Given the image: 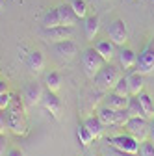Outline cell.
I'll use <instances>...</instances> for the list:
<instances>
[{
    "instance_id": "obj_1",
    "label": "cell",
    "mask_w": 154,
    "mask_h": 156,
    "mask_svg": "<svg viewBox=\"0 0 154 156\" xmlns=\"http://www.w3.org/2000/svg\"><path fill=\"white\" fill-rule=\"evenodd\" d=\"M93 80H95V86H97V89L108 93V91H113V87L117 86V82L121 80V73H119L117 67H113V65L106 63V65L97 73V76H95Z\"/></svg>"
},
{
    "instance_id": "obj_2",
    "label": "cell",
    "mask_w": 154,
    "mask_h": 156,
    "mask_svg": "<svg viewBox=\"0 0 154 156\" xmlns=\"http://www.w3.org/2000/svg\"><path fill=\"white\" fill-rule=\"evenodd\" d=\"M108 62L104 60V58L97 52V48H86L82 52V67H84V73L87 78H95L97 76V73L106 65Z\"/></svg>"
},
{
    "instance_id": "obj_3",
    "label": "cell",
    "mask_w": 154,
    "mask_h": 156,
    "mask_svg": "<svg viewBox=\"0 0 154 156\" xmlns=\"http://www.w3.org/2000/svg\"><path fill=\"white\" fill-rule=\"evenodd\" d=\"M106 143L111 149H117V151H123V152H130V154H138L139 152V141L134 138V136H130L128 132L111 136V138L106 140Z\"/></svg>"
},
{
    "instance_id": "obj_4",
    "label": "cell",
    "mask_w": 154,
    "mask_h": 156,
    "mask_svg": "<svg viewBox=\"0 0 154 156\" xmlns=\"http://www.w3.org/2000/svg\"><path fill=\"white\" fill-rule=\"evenodd\" d=\"M136 71L143 76L154 71V39H150L145 45V48L139 52L138 62H136Z\"/></svg>"
},
{
    "instance_id": "obj_5",
    "label": "cell",
    "mask_w": 154,
    "mask_h": 156,
    "mask_svg": "<svg viewBox=\"0 0 154 156\" xmlns=\"http://www.w3.org/2000/svg\"><path fill=\"white\" fill-rule=\"evenodd\" d=\"M124 128L139 143L149 140V121H147V117H130L128 123L124 125Z\"/></svg>"
},
{
    "instance_id": "obj_6",
    "label": "cell",
    "mask_w": 154,
    "mask_h": 156,
    "mask_svg": "<svg viewBox=\"0 0 154 156\" xmlns=\"http://www.w3.org/2000/svg\"><path fill=\"white\" fill-rule=\"evenodd\" d=\"M106 32H108L110 41L115 43V47H124L126 39H128V30H126L124 21H121V19H115V21H111V23L108 24Z\"/></svg>"
},
{
    "instance_id": "obj_7",
    "label": "cell",
    "mask_w": 154,
    "mask_h": 156,
    "mask_svg": "<svg viewBox=\"0 0 154 156\" xmlns=\"http://www.w3.org/2000/svg\"><path fill=\"white\" fill-rule=\"evenodd\" d=\"M8 128H9L15 136H26V134H28L26 113H19V112L8 110Z\"/></svg>"
},
{
    "instance_id": "obj_8",
    "label": "cell",
    "mask_w": 154,
    "mask_h": 156,
    "mask_svg": "<svg viewBox=\"0 0 154 156\" xmlns=\"http://www.w3.org/2000/svg\"><path fill=\"white\" fill-rule=\"evenodd\" d=\"M54 54L60 58V60H72V58L78 54V45H76L74 41H71V39H65V41H58L54 43L52 47Z\"/></svg>"
},
{
    "instance_id": "obj_9",
    "label": "cell",
    "mask_w": 154,
    "mask_h": 156,
    "mask_svg": "<svg viewBox=\"0 0 154 156\" xmlns=\"http://www.w3.org/2000/svg\"><path fill=\"white\" fill-rule=\"evenodd\" d=\"M41 104L47 112H50V115L54 119H60L61 115V101L58 99V95L54 91H47L43 93V99H41Z\"/></svg>"
},
{
    "instance_id": "obj_10",
    "label": "cell",
    "mask_w": 154,
    "mask_h": 156,
    "mask_svg": "<svg viewBox=\"0 0 154 156\" xmlns=\"http://www.w3.org/2000/svg\"><path fill=\"white\" fill-rule=\"evenodd\" d=\"M43 99V89L41 86L37 84V82H32L24 87V93H23V101L26 106H35V104H39Z\"/></svg>"
},
{
    "instance_id": "obj_11",
    "label": "cell",
    "mask_w": 154,
    "mask_h": 156,
    "mask_svg": "<svg viewBox=\"0 0 154 156\" xmlns=\"http://www.w3.org/2000/svg\"><path fill=\"white\" fill-rule=\"evenodd\" d=\"M128 101H130V97L119 95L115 91H108L104 95V99H102V106H108L111 110H124L128 106Z\"/></svg>"
},
{
    "instance_id": "obj_12",
    "label": "cell",
    "mask_w": 154,
    "mask_h": 156,
    "mask_svg": "<svg viewBox=\"0 0 154 156\" xmlns=\"http://www.w3.org/2000/svg\"><path fill=\"white\" fill-rule=\"evenodd\" d=\"M45 37L52 43L65 41V39H72V28L71 26H56V28H45Z\"/></svg>"
},
{
    "instance_id": "obj_13",
    "label": "cell",
    "mask_w": 154,
    "mask_h": 156,
    "mask_svg": "<svg viewBox=\"0 0 154 156\" xmlns=\"http://www.w3.org/2000/svg\"><path fill=\"white\" fill-rule=\"evenodd\" d=\"M58 15H60L61 26H71V28H74V24L78 23V17H76V13L72 11L71 4H61V6H58Z\"/></svg>"
},
{
    "instance_id": "obj_14",
    "label": "cell",
    "mask_w": 154,
    "mask_h": 156,
    "mask_svg": "<svg viewBox=\"0 0 154 156\" xmlns=\"http://www.w3.org/2000/svg\"><path fill=\"white\" fill-rule=\"evenodd\" d=\"M100 30V19L99 15H89L84 19V34H86V39L87 41H93L95 35L99 34Z\"/></svg>"
},
{
    "instance_id": "obj_15",
    "label": "cell",
    "mask_w": 154,
    "mask_h": 156,
    "mask_svg": "<svg viewBox=\"0 0 154 156\" xmlns=\"http://www.w3.org/2000/svg\"><path fill=\"white\" fill-rule=\"evenodd\" d=\"M95 48H97V52L104 58L108 63L113 60V56H115V43H111L110 39H100V41H97V43H95Z\"/></svg>"
},
{
    "instance_id": "obj_16",
    "label": "cell",
    "mask_w": 154,
    "mask_h": 156,
    "mask_svg": "<svg viewBox=\"0 0 154 156\" xmlns=\"http://www.w3.org/2000/svg\"><path fill=\"white\" fill-rule=\"evenodd\" d=\"M136 62H138V54L134 52L132 48H121L119 50V63L123 69H132L136 67Z\"/></svg>"
},
{
    "instance_id": "obj_17",
    "label": "cell",
    "mask_w": 154,
    "mask_h": 156,
    "mask_svg": "<svg viewBox=\"0 0 154 156\" xmlns=\"http://www.w3.org/2000/svg\"><path fill=\"white\" fill-rule=\"evenodd\" d=\"M143 86H145V80H143V74H139L138 71L132 73L128 76V87H130V97H136L143 91Z\"/></svg>"
},
{
    "instance_id": "obj_18",
    "label": "cell",
    "mask_w": 154,
    "mask_h": 156,
    "mask_svg": "<svg viewBox=\"0 0 154 156\" xmlns=\"http://www.w3.org/2000/svg\"><path fill=\"white\" fill-rule=\"evenodd\" d=\"M84 125H86V126H87V130L93 134V138H95V140H97V138H100V136L104 134V128H106V126L100 123V119H99L97 115L87 117V119L84 121Z\"/></svg>"
},
{
    "instance_id": "obj_19",
    "label": "cell",
    "mask_w": 154,
    "mask_h": 156,
    "mask_svg": "<svg viewBox=\"0 0 154 156\" xmlns=\"http://www.w3.org/2000/svg\"><path fill=\"white\" fill-rule=\"evenodd\" d=\"M28 67H30L33 73H41V71L45 69V56H43L39 50L30 52V56H28Z\"/></svg>"
},
{
    "instance_id": "obj_20",
    "label": "cell",
    "mask_w": 154,
    "mask_h": 156,
    "mask_svg": "<svg viewBox=\"0 0 154 156\" xmlns=\"http://www.w3.org/2000/svg\"><path fill=\"white\" fill-rule=\"evenodd\" d=\"M97 117L100 119V123L104 126H113V123H115V110H111L108 106H100L97 110Z\"/></svg>"
},
{
    "instance_id": "obj_21",
    "label": "cell",
    "mask_w": 154,
    "mask_h": 156,
    "mask_svg": "<svg viewBox=\"0 0 154 156\" xmlns=\"http://www.w3.org/2000/svg\"><path fill=\"white\" fill-rule=\"evenodd\" d=\"M61 82H63V76L60 74V73H56V71H52V73H48L47 76H45V84H47V89L48 91H58L61 87Z\"/></svg>"
},
{
    "instance_id": "obj_22",
    "label": "cell",
    "mask_w": 154,
    "mask_h": 156,
    "mask_svg": "<svg viewBox=\"0 0 154 156\" xmlns=\"http://www.w3.org/2000/svg\"><path fill=\"white\" fill-rule=\"evenodd\" d=\"M138 99H139V104H141V108H143V112H145V117L147 119H152L154 117V102H152V99L147 95V93H139V95H136Z\"/></svg>"
},
{
    "instance_id": "obj_23",
    "label": "cell",
    "mask_w": 154,
    "mask_h": 156,
    "mask_svg": "<svg viewBox=\"0 0 154 156\" xmlns=\"http://www.w3.org/2000/svg\"><path fill=\"white\" fill-rule=\"evenodd\" d=\"M76 136H78V141L84 145V147H89L93 141H95V138H93V134L87 130V126L82 123V125H78V128H76Z\"/></svg>"
},
{
    "instance_id": "obj_24",
    "label": "cell",
    "mask_w": 154,
    "mask_h": 156,
    "mask_svg": "<svg viewBox=\"0 0 154 156\" xmlns=\"http://www.w3.org/2000/svg\"><path fill=\"white\" fill-rule=\"evenodd\" d=\"M43 26H45V28H56V26H61V23H60V15H58V8L47 11V15L43 17Z\"/></svg>"
},
{
    "instance_id": "obj_25",
    "label": "cell",
    "mask_w": 154,
    "mask_h": 156,
    "mask_svg": "<svg viewBox=\"0 0 154 156\" xmlns=\"http://www.w3.org/2000/svg\"><path fill=\"white\" fill-rule=\"evenodd\" d=\"M130 117H145V112L139 104V99L138 97H130V101H128V106H126Z\"/></svg>"
},
{
    "instance_id": "obj_26",
    "label": "cell",
    "mask_w": 154,
    "mask_h": 156,
    "mask_svg": "<svg viewBox=\"0 0 154 156\" xmlns=\"http://www.w3.org/2000/svg\"><path fill=\"white\" fill-rule=\"evenodd\" d=\"M69 4H71L72 11L76 13L78 19H86L87 17V2H86V0H71Z\"/></svg>"
},
{
    "instance_id": "obj_27",
    "label": "cell",
    "mask_w": 154,
    "mask_h": 156,
    "mask_svg": "<svg viewBox=\"0 0 154 156\" xmlns=\"http://www.w3.org/2000/svg\"><path fill=\"white\" fill-rule=\"evenodd\" d=\"M128 119H130V113H128L126 108L124 110H115V123H113V126H124L128 123Z\"/></svg>"
},
{
    "instance_id": "obj_28",
    "label": "cell",
    "mask_w": 154,
    "mask_h": 156,
    "mask_svg": "<svg viewBox=\"0 0 154 156\" xmlns=\"http://www.w3.org/2000/svg\"><path fill=\"white\" fill-rule=\"evenodd\" d=\"M115 93L119 95H124V97H130V87H128V76H121V80L117 82V86L113 87Z\"/></svg>"
},
{
    "instance_id": "obj_29",
    "label": "cell",
    "mask_w": 154,
    "mask_h": 156,
    "mask_svg": "<svg viewBox=\"0 0 154 156\" xmlns=\"http://www.w3.org/2000/svg\"><path fill=\"white\" fill-rule=\"evenodd\" d=\"M139 156H154V143L150 140L139 143Z\"/></svg>"
},
{
    "instance_id": "obj_30",
    "label": "cell",
    "mask_w": 154,
    "mask_h": 156,
    "mask_svg": "<svg viewBox=\"0 0 154 156\" xmlns=\"http://www.w3.org/2000/svg\"><path fill=\"white\" fill-rule=\"evenodd\" d=\"M8 128V110H0V134H6Z\"/></svg>"
},
{
    "instance_id": "obj_31",
    "label": "cell",
    "mask_w": 154,
    "mask_h": 156,
    "mask_svg": "<svg viewBox=\"0 0 154 156\" xmlns=\"http://www.w3.org/2000/svg\"><path fill=\"white\" fill-rule=\"evenodd\" d=\"M11 93L8 91V93H2L0 95V110H8L9 108V104H11Z\"/></svg>"
},
{
    "instance_id": "obj_32",
    "label": "cell",
    "mask_w": 154,
    "mask_h": 156,
    "mask_svg": "<svg viewBox=\"0 0 154 156\" xmlns=\"http://www.w3.org/2000/svg\"><path fill=\"white\" fill-rule=\"evenodd\" d=\"M110 156H138V154H130V152H123V151H117V149H111L110 151Z\"/></svg>"
},
{
    "instance_id": "obj_33",
    "label": "cell",
    "mask_w": 154,
    "mask_h": 156,
    "mask_svg": "<svg viewBox=\"0 0 154 156\" xmlns=\"http://www.w3.org/2000/svg\"><path fill=\"white\" fill-rule=\"evenodd\" d=\"M6 138H4V134H0V156H4L6 154Z\"/></svg>"
},
{
    "instance_id": "obj_34",
    "label": "cell",
    "mask_w": 154,
    "mask_h": 156,
    "mask_svg": "<svg viewBox=\"0 0 154 156\" xmlns=\"http://www.w3.org/2000/svg\"><path fill=\"white\" fill-rule=\"evenodd\" d=\"M149 140L154 143V117H152L150 123H149Z\"/></svg>"
},
{
    "instance_id": "obj_35",
    "label": "cell",
    "mask_w": 154,
    "mask_h": 156,
    "mask_svg": "<svg viewBox=\"0 0 154 156\" xmlns=\"http://www.w3.org/2000/svg\"><path fill=\"white\" fill-rule=\"evenodd\" d=\"M6 156H24V154H23V151H19V149H9L6 152Z\"/></svg>"
},
{
    "instance_id": "obj_36",
    "label": "cell",
    "mask_w": 154,
    "mask_h": 156,
    "mask_svg": "<svg viewBox=\"0 0 154 156\" xmlns=\"http://www.w3.org/2000/svg\"><path fill=\"white\" fill-rule=\"evenodd\" d=\"M8 91H9L8 82H6V80H0V95H2V93H8Z\"/></svg>"
},
{
    "instance_id": "obj_37",
    "label": "cell",
    "mask_w": 154,
    "mask_h": 156,
    "mask_svg": "<svg viewBox=\"0 0 154 156\" xmlns=\"http://www.w3.org/2000/svg\"><path fill=\"white\" fill-rule=\"evenodd\" d=\"M4 4H6V0H0V8H2Z\"/></svg>"
},
{
    "instance_id": "obj_38",
    "label": "cell",
    "mask_w": 154,
    "mask_h": 156,
    "mask_svg": "<svg viewBox=\"0 0 154 156\" xmlns=\"http://www.w3.org/2000/svg\"><path fill=\"white\" fill-rule=\"evenodd\" d=\"M152 4H154V0H152Z\"/></svg>"
}]
</instances>
